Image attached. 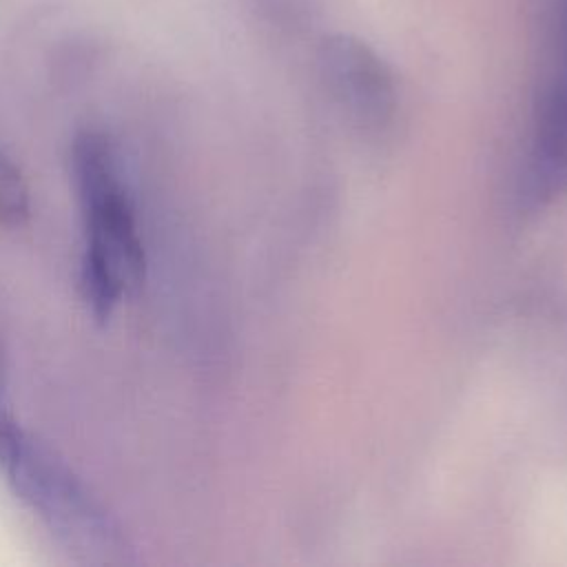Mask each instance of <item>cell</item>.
I'll return each instance as SVG.
<instances>
[{
	"instance_id": "obj_1",
	"label": "cell",
	"mask_w": 567,
	"mask_h": 567,
	"mask_svg": "<svg viewBox=\"0 0 567 567\" xmlns=\"http://www.w3.org/2000/svg\"><path fill=\"white\" fill-rule=\"evenodd\" d=\"M0 474L16 498L80 563L122 565L131 545L113 514L42 441L22 427L7 399L0 341Z\"/></svg>"
},
{
	"instance_id": "obj_2",
	"label": "cell",
	"mask_w": 567,
	"mask_h": 567,
	"mask_svg": "<svg viewBox=\"0 0 567 567\" xmlns=\"http://www.w3.org/2000/svg\"><path fill=\"white\" fill-rule=\"evenodd\" d=\"M71 173L84 224L80 288L91 315L106 321L144 281L146 252L135 206L102 131L84 128L73 137Z\"/></svg>"
},
{
	"instance_id": "obj_3",
	"label": "cell",
	"mask_w": 567,
	"mask_h": 567,
	"mask_svg": "<svg viewBox=\"0 0 567 567\" xmlns=\"http://www.w3.org/2000/svg\"><path fill=\"white\" fill-rule=\"evenodd\" d=\"M317 69L328 95L365 133H383L396 117L399 91L388 62L363 40L334 33L317 49Z\"/></svg>"
},
{
	"instance_id": "obj_4",
	"label": "cell",
	"mask_w": 567,
	"mask_h": 567,
	"mask_svg": "<svg viewBox=\"0 0 567 567\" xmlns=\"http://www.w3.org/2000/svg\"><path fill=\"white\" fill-rule=\"evenodd\" d=\"M554 66L543 89L523 197L529 206H547L567 193V0L551 4Z\"/></svg>"
},
{
	"instance_id": "obj_5",
	"label": "cell",
	"mask_w": 567,
	"mask_h": 567,
	"mask_svg": "<svg viewBox=\"0 0 567 567\" xmlns=\"http://www.w3.org/2000/svg\"><path fill=\"white\" fill-rule=\"evenodd\" d=\"M29 217V188L20 168L0 151V226H22Z\"/></svg>"
}]
</instances>
